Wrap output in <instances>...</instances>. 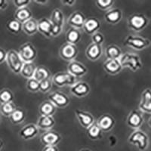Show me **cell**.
Masks as SVG:
<instances>
[{"label":"cell","mask_w":151,"mask_h":151,"mask_svg":"<svg viewBox=\"0 0 151 151\" xmlns=\"http://www.w3.org/2000/svg\"><path fill=\"white\" fill-rule=\"evenodd\" d=\"M119 61L122 68H129L132 72L139 70L143 67L140 57L134 53L126 52L122 54Z\"/></svg>","instance_id":"6da1fadb"},{"label":"cell","mask_w":151,"mask_h":151,"mask_svg":"<svg viewBox=\"0 0 151 151\" xmlns=\"http://www.w3.org/2000/svg\"><path fill=\"white\" fill-rule=\"evenodd\" d=\"M129 143L137 147L140 151H145L149 147V137L141 129L134 130L129 137Z\"/></svg>","instance_id":"7a4b0ae2"},{"label":"cell","mask_w":151,"mask_h":151,"mask_svg":"<svg viewBox=\"0 0 151 151\" xmlns=\"http://www.w3.org/2000/svg\"><path fill=\"white\" fill-rule=\"evenodd\" d=\"M149 24V19L142 13H136L129 16L127 25L131 30L139 33L144 30Z\"/></svg>","instance_id":"3957f363"},{"label":"cell","mask_w":151,"mask_h":151,"mask_svg":"<svg viewBox=\"0 0 151 151\" xmlns=\"http://www.w3.org/2000/svg\"><path fill=\"white\" fill-rule=\"evenodd\" d=\"M124 45L136 51H142L150 46L151 42L142 36L129 35L124 40Z\"/></svg>","instance_id":"277c9868"},{"label":"cell","mask_w":151,"mask_h":151,"mask_svg":"<svg viewBox=\"0 0 151 151\" xmlns=\"http://www.w3.org/2000/svg\"><path fill=\"white\" fill-rule=\"evenodd\" d=\"M49 19L52 24V37H58L62 33L64 27V13L60 9H54Z\"/></svg>","instance_id":"5b68a950"},{"label":"cell","mask_w":151,"mask_h":151,"mask_svg":"<svg viewBox=\"0 0 151 151\" xmlns=\"http://www.w3.org/2000/svg\"><path fill=\"white\" fill-rule=\"evenodd\" d=\"M6 63H7L9 70L14 74L21 73V69L24 64L18 52L15 50H10L7 52Z\"/></svg>","instance_id":"8992f818"},{"label":"cell","mask_w":151,"mask_h":151,"mask_svg":"<svg viewBox=\"0 0 151 151\" xmlns=\"http://www.w3.org/2000/svg\"><path fill=\"white\" fill-rule=\"evenodd\" d=\"M52 79L54 84L60 88L65 87V86L71 87L79 82L77 78L71 75L67 71V72L57 73L55 75H54Z\"/></svg>","instance_id":"52a82bcc"},{"label":"cell","mask_w":151,"mask_h":151,"mask_svg":"<svg viewBox=\"0 0 151 151\" xmlns=\"http://www.w3.org/2000/svg\"><path fill=\"white\" fill-rule=\"evenodd\" d=\"M18 53L24 63L33 62L37 57V50L36 47L29 42L24 43L20 47Z\"/></svg>","instance_id":"ba28073f"},{"label":"cell","mask_w":151,"mask_h":151,"mask_svg":"<svg viewBox=\"0 0 151 151\" xmlns=\"http://www.w3.org/2000/svg\"><path fill=\"white\" fill-rule=\"evenodd\" d=\"M48 101L52 102L56 108H65L70 103L67 94L61 91H54L48 95Z\"/></svg>","instance_id":"9c48e42d"},{"label":"cell","mask_w":151,"mask_h":151,"mask_svg":"<svg viewBox=\"0 0 151 151\" xmlns=\"http://www.w3.org/2000/svg\"><path fill=\"white\" fill-rule=\"evenodd\" d=\"M78 55V48L76 45L65 42L60 48V56L66 61L71 62L75 60Z\"/></svg>","instance_id":"30bf717a"},{"label":"cell","mask_w":151,"mask_h":151,"mask_svg":"<svg viewBox=\"0 0 151 151\" xmlns=\"http://www.w3.org/2000/svg\"><path fill=\"white\" fill-rule=\"evenodd\" d=\"M144 123V116L142 113L137 110H133L129 113L127 118V125L131 129L137 130L140 129Z\"/></svg>","instance_id":"8fae6325"},{"label":"cell","mask_w":151,"mask_h":151,"mask_svg":"<svg viewBox=\"0 0 151 151\" xmlns=\"http://www.w3.org/2000/svg\"><path fill=\"white\" fill-rule=\"evenodd\" d=\"M67 72L77 79L83 77L88 73V69L86 66L77 60L69 62L67 65Z\"/></svg>","instance_id":"7c38bea8"},{"label":"cell","mask_w":151,"mask_h":151,"mask_svg":"<svg viewBox=\"0 0 151 151\" xmlns=\"http://www.w3.org/2000/svg\"><path fill=\"white\" fill-rule=\"evenodd\" d=\"M61 141V137L55 131H46L41 136V141L45 146H57Z\"/></svg>","instance_id":"4fadbf2b"},{"label":"cell","mask_w":151,"mask_h":151,"mask_svg":"<svg viewBox=\"0 0 151 151\" xmlns=\"http://www.w3.org/2000/svg\"><path fill=\"white\" fill-rule=\"evenodd\" d=\"M75 114L78 121H79V123L84 129H87L93 123L95 122L94 117L93 116L91 113H88V112L83 111V110H76L75 111Z\"/></svg>","instance_id":"5bb4252c"},{"label":"cell","mask_w":151,"mask_h":151,"mask_svg":"<svg viewBox=\"0 0 151 151\" xmlns=\"http://www.w3.org/2000/svg\"><path fill=\"white\" fill-rule=\"evenodd\" d=\"M86 21V17L83 12L76 11L74 12L67 20V23L70 26L74 29H83Z\"/></svg>","instance_id":"9a60e30c"},{"label":"cell","mask_w":151,"mask_h":151,"mask_svg":"<svg viewBox=\"0 0 151 151\" xmlns=\"http://www.w3.org/2000/svg\"><path fill=\"white\" fill-rule=\"evenodd\" d=\"M90 86L86 82H78L70 87V92L76 98H85L90 93Z\"/></svg>","instance_id":"2e32d148"},{"label":"cell","mask_w":151,"mask_h":151,"mask_svg":"<svg viewBox=\"0 0 151 151\" xmlns=\"http://www.w3.org/2000/svg\"><path fill=\"white\" fill-rule=\"evenodd\" d=\"M38 134H39V128L35 124H28L24 125L19 132V136L25 141L33 139L38 135Z\"/></svg>","instance_id":"e0dca14e"},{"label":"cell","mask_w":151,"mask_h":151,"mask_svg":"<svg viewBox=\"0 0 151 151\" xmlns=\"http://www.w3.org/2000/svg\"><path fill=\"white\" fill-rule=\"evenodd\" d=\"M139 109L142 113L151 114V88H146L141 93Z\"/></svg>","instance_id":"ac0fdd59"},{"label":"cell","mask_w":151,"mask_h":151,"mask_svg":"<svg viewBox=\"0 0 151 151\" xmlns=\"http://www.w3.org/2000/svg\"><path fill=\"white\" fill-rule=\"evenodd\" d=\"M97 123L100 129L102 130V132H107L113 129L114 125H115V119L111 115L106 113L98 118Z\"/></svg>","instance_id":"d6986e66"},{"label":"cell","mask_w":151,"mask_h":151,"mask_svg":"<svg viewBox=\"0 0 151 151\" xmlns=\"http://www.w3.org/2000/svg\"><path fill=\"white\" fill-rule=\"evenodd\" d=\"M101 27V21L95 17H88L86 18V21L84 24L83 29L86 33L92 36L94 33L98 32Z\"/></svg>","instance_id":"ffe728a7"},{"label":"cell","mask_w":151,"mask_h":151,"mask_svg":"<svg viewBox=\"0 0 151 151\" xmlns=\"http://www.w3.org/2000/svg\"><path fill=\"white\" fill-rule=\"evenodd\" d=\"M103 55L102 45H98L94 43L90 44L86 50V56L91 61H96Z\"/></svg>","instance_id":"44dd1931"},{"label":"cell","mask_w":151,"mask_h":151,"mask_svg":"<svg viewBox=\"0 0 151 151\" xmlns=\"http://www.w3.org/2000/svg\"><path fill=\"white\" fill-rule=\"evenodd\" d=\"M103 68L105 72L112 76L117 75L123 69L119 60H106L104 63Z\"/></svg>","instance_id":"7402d4cb"},{"label":"cell","mask_w":151,"mask_h":151,"mask_svg":"<svg viewBox=\"0 0 151 151\" xmlns=\"http://www.w3.org/2000/svg\"><path fill=\"white\" fill-rule=\"evenodd\" d=\"M122 18V12L119 9H111L105 13V21L112 25H116L121 21Z\"/></svg>","instance_id":"603a6c76"},{"label":"cell","mask_w":151,"mask_h":151,"mask_svg":"<svg viewBox=\"0 0 151 151\" xmlns=\"http://www.w3.org/2000/svg\"><path fill=\"white\" fill-rule=\"evenodd\" d=\"M38 32L46 38L52 37V24L49 18L42 17L38 21Z\"/></svg>","instance_id":"cb8c5ba5"},{"label":"cell","mask_w":151,"mask_h":151,"mask_svg":"<svg viewBox=\"0 0 151 151\" xmlns=\"http://www.w3.org/2000/svg\"><path fill=\"white\" fill-rule=\"evenodd\" d=\"M55 125V118L51 116H40V117L38 118L37 124H36L39 129H42L45 132L52 130Z\"/></svg>","instance_id":"d4e9b609"},{"label":"cell","mask_w":151,"mask_h":151,"mask_svg":"<svg viewBox=\"0 0 151 151\" xmlns=\"http://www.w3.org/2000/svg\"><path fill=\"white\" fill-rule=\"evenodd\" d=\"M122 55L121 48L116 45H110L105 49L106 60H119Z\"/></svg>","instance_id":"484cf974"},{"label":"cell","mask_w":151,"mask_h":151,"mask_svg":"<svg viewBox=\"0 0 151 151\" xmlns=\"http://www.w3.org/2000/svg\"><path fill=\"white\" fill-rule=\"evenodd\" d=\"M14 18L23 24L24 23L29 21V19L33 18V14L28 7L18 9L16 10L14 13Z\"/></svg>","instance_id":"4316f807"},{"label":"cell","mask_w":151,"mask_h":151,"mask_svg":"<svg viewBox=\"0 0 151 151\" xmlns=\"http://www.w3.org/2000/svg\"><path fill=\"white\" fill-rule=\"evenodd\" d=\"M57 108L55 105L50 102L49 101H43L39 106V113L40 116H51L53 115L56 112Z\"/></svg>","instance_id":"83f0119b"},{"label":"cell","mask_w":151,"mask_h":151,"mask_svg":"<svg viewBox=\"0 0 151 151\" xmlns=\"http://www.w3.org/2000/svg\"><path fill=\"white\" fill-rule=\"evenodd\" d=\"M81 39H82V35L79 29L70 28L66 33V42L72 45H76V44L80 42Z\"/></svg>","instance_id":"f1b7e54d"},{"label":"cell","mask_w":151,"mask_h":151,"mask_svg":"<svg viewBox=\"0 0 151 151\" xmlns=\"http://www.w3.org/2000/svg\"><path fill=\"white\" fill-rule=\"evenodd\" d=\"M37 67L33 62L24 63L21 71V75L27 79H33Z\"/></svg>","instance_id":"f546056e"},{"label":"cell","mask_w":151,"mask_h":151,"mask_svg":"<svg viewBox=\"0 0 151 151\" xmlns=\"http://www.w3.org/2000/svg\"><path fill=\"white\" fill-rule=\"evenodd\" d=\"M22 30L28 36L36 34L38 32V21L34 18L29 19L22 24Z\"/></svg>","instance_id":"4dcf8cb0"},{"label":"cell","mask_w":151,"mask_h":151,"mask_svg":"<svg viewBox=\"0 0 151 151\" xmlns=\"http://www.w3.org/2000/svg\"><path fill=\"white\" fill-rule=\"evenodd\" d=\"M102 130L100 129L97 122L93 123L89 128L86 129L87 136L92 141H97L102 137Z\"/></svg>","instance_id":"1f68e13d"},{"label":"cell","mask_w":151,"mask_h":151,"mask_svg":"<svg viewBox=\"0 0 151 151\" xmlns=\"http://www.w3.org/2000/svg\"><path fill=\"white\" fill-rule=\"evenodd\" d=\"M33 78L40 83L46 79H51V73L46 67H42V66L37 67Z\"/></svg>","instance_id":"d6a6232c"},{"label":"cell","mask_w":151,"mask_h":151,"mask_svg":"<svg viewBox=\"0 0 151 151\" xmlns=\"http://www.w3.org/2000/svg\"><path fill=\"white\" fill-rule=\"evenodd\" d=\"M26 118V115L24 110L21 108H17L10 116L9 119L12 124L14 125H19L24 122V119Z\"/></svg>","instance_id":"836d02e7"},{"label":"cell","mask_w":151,"mask_h":151,"mask_svg":"<svg viewBox=\"0 0 151 151\" xmlns=\"http://www.w3.org/2000/svg\"><path fill=\"white\" fill-rule=\"evenodd\" d=\"M17 109L16 105L13 102L10 103L2 104L0 106V113L2 115H3L5 117H10L12 113H14V110Z\"/></svg>","instance_id":"e575fe53"},{"label":"cell","mask_w":151,"mask_h":151,"mask_svg":"<svg viewBox=\"0 0 151 151\" xmlns=\"http://www.w3.org/2000/svg\"><path fill=\"white\" fill-rule=\"evenodd\" d=\"M6 27L11 33H14V34H18L22 30V24L17 21L15 18H14L8 21Z\"/></svg>","instance_id":"d590c367"},{"label":"cell","mask_w":151,"mask_h":151,"mask_svg":"<svg viewBox=\"0 0 151 151\" xmlns=\"http://www.w3.org/2000/svg\"><path fill=\"white\" fill-rule=\"evenodd\" d=\"M14 101V94L9 88H3L0 91V103H10Z\"/></svg>","instance_id":"8d00e7d4"},{"label":"cell","mask_w":151,"mask_h":151,"mask_svg":"<svg viewBox=\"0 0 151 151\" xmlns=\"http://www.w3.org/2000/svg\"><path fill=\"white\" fill-rule=\"evenodd\" d=\"M40 83L34 78L33 79H29L27 80V86L26 88L27 91L32 93H36L40 91Z\"/></svg>","instance_id":"74e56055"},{"label":"cell","mask_w":151,"mask_h":151,"mask_svg":"<svg viewBox=\"0 0 151 151\" xmlns=\"http://www.w3.org/2000/svg\"><path fill=\"white\" fill-rule=\"evenodd\" d=\"M96 5L98 9L107 12L112 9L114 5V2L112 0H98L96 1Z\"/></svg>","instance_id":"f35d334b"},{"label":"cell","mask_w":151,"mask_h":151,"mask_svg":"<svg viewBox=\"0 0 151 151\" xmlns=\"http://www.w3.org/2000/svg\"><path fill=\"white\" fill-rule=\"evenodd\" d=\"M52 79H48L46 80H44L42 82H40V91L42 93H47L50 91L52 88Z\"/></svg>","instance_id":"ab89813d"},{"label":"cell","mask_w":151,"mask_h":151,"mask_svg":"<svg viewBox=\"0 0 151 151\" xmlns=\"http://www.w3.org/2000/svg\"><path fill=\"white\" fill-rule=\"evenodd\" d=\"M91 41H92V43H94V44H96V45H102L104 41V35L101 33L97 32V33H94L91 36Z\"/></svg>","instance_id":"60d3db41"},{"label":"cell","mask_w":151,"mask_h":151,"mask_svg":"<svg viewBox=\"0 0 151 151\" xmlns=\"http://www.w3.org/2000/svg\"><path fill=\"white\" fill-rule=\"evenodd\" d=\"M30 0H14L13 3L15 5V7L18 9H22V8L27 7L30 4Z\"/></svg>","instance_id":"b9f144b4"},{"label":"cell","mask_w":151,"mask_h":151,"mask_svg":"<svg viewBox=\"0 0 151 151\" xmlns=\"http://www.w3.org/2000/svg\"><path fill=\"white\" fill-rule=\"evenodd\" d=\"M6 58H7V52L0 47V64L6 61Z\"/></svg>","instance_id":"7bdbcfd3"},{"label":"cell","mask_w":151,"mask_h":151,"mask_svg":"<svg viewBox=\"0 0 151 151\" xmlns=\"http://www.w3.org/2000/svg\"><path fill=\"white\" fill-rule=\"evenodd\" d=\"M61 3L63 5H65L67 6H70V7H72L76 3V1L75 0H67V1H61Z\"/></svg>","instance_id":"ee69618b"},{"label":"cell","mask_w":151,"mask_h":151,"mask_svg":"<svg viewBox=\"0 0 151 151\" xmlns=\"http://www.w3.org/2000/svg\"><path fill=\"white\" fill-rule=\"evenodd\" d=\"M42 151H59L58 146H45Z\"/></svg>","instance_id":"f6af8a7d"},{"label":"cell","mask_w":151,"mask_h":151,"mask_svg":"<svg viewBox=\"0 0 151 151\" xmlns=\"http://www.w3.org/2000/svg\"><path fill=\"white\" fill-rule=\"evenodd\" d=\"M8 7V2L5 0H0V11L5 10Z\"/></svg>","instance_id":"bcb514c9"},{"label":"cell","mask_w":151,"mask_h":151,"mask_svg":"<svg viewBox=\"0 0 151 151\" xmlns=\"http://www.w3.org/2000/svg\"><path fill=\"white\" fill-rule=\"evenodd\" d=\"M35 3L38 4V5H46L48 2V1H34Z\"/></svg>","instance_id":"7dc6e473"},{"label":"cell","mask_w":151,"mask_h":151,"mask_svg":"<svg viewBox=\"0 0 151 151\" xmlns=\"http://www.w3.org/2000/svg\"><path fill=\"white\" fill-rule=\"evenodd\" d=\"M3 145H4L3 141H2V140L0 138V150L2 149V147H3Z\"/></svg>","instance_id":"c3c4849f"},{"label":"cell","mask_w":151,"mask_h":151,"mask_svg":"<svg viewBox=\"0 0 151 151\" xmlns=\"http://www.w3.org/2000/svg\"><path fill=\"white\" fill-rule=\"evenodd\" d=\"M148 125H149L150 127L151 128V117H150V118L149 121H148Z\"/></svg>","instance_id":"681fc988"},{"label":"cell","mask_w":151,"mask_h":151,"mask_svg":"<svg viewBox=\"0 0 151 151\" xmlns=\"http://www.w3.org/2000/svg\"><path fill=\"white\" fill-rule=\"evenodd\" d=\"M79 151H91V150H89V149H83V150H79Z\"/></svg>","instance_id":"f907efd6"},{"label":"cell","mask_w":151,"mask_h":151,"mask_svg":"<svg viewBox=\"0 0 151 151\" xmlns=\"http://www.w3.org/2000/svg\"><path fill=\"white\" fill-rule=\"evenodd\" d=\"M0 123H1V119H0Z\"/></svg>","instance_id":"816d5d0a"}]
</instances>
